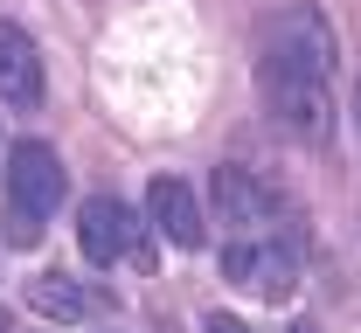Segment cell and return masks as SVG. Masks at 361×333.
I'll return each instance as SVG.
<instances>
[{"label":"cell","mask_w":361,"mask_h":333,"mask_svg":"<svg viewBox=\"0 0 361 333\" xmlns=\"http://www.w3.org/2000/svg\"><path fill=\"white\" fill-rule=\"evenodd\" d=\"M264 70L306 77V84H326V77H334V21L319 14L313 0L278 7V21L264 28Z\"/></svg>","instance_id":"6da1fadb"},{"label":"cell","mask_w":361,"mask_h":333,"mask_svg":"<svg viewBox=\"0 0 361 333\" xmlns=\"http://www.w3.org/2000/svg\"><path fill=\"white\" fill-rule=\"evenodd\" d=\"M7 194H14V208L21 215H56V201L70 194V174H63V160H56V146L49 139H21L7 153Z\"/></svg>","instance_id":"7a4b0ae2"},{"label":"cell","mask_w":361,"mask_h":333,"mask_svg":"<svg viewBox=\"0 0 361 333\" xmlns=\"http://www.w3.org/2000/svg\"><path fill=\"white\" fill-rule=\"evenodd\" d=\"M77 243H84L90 264H126V257L146 264V237H139L133 208L118 194H90L84 208H77Z\"/></svg>","instance_id":"3957f363"},{"label":"cell","mask_w":361,"mask_h":333,"mask_svg":"<svg viewBox=\"0 0 361 333\" xmlns=\"http://www.w3.org/2000/svg\"><path fill=\"white\" fill-rule=\"evenodd\" d=\"M209 201H216V215H223L229 243H264V237H278V230H271V222H278V201H271L243 167H216Z\"/></svg>","instance_id":"277c9868"},{"label":"cell","mask_w":361,"mask_h":333,"mask_svg":"<svg viewBox=\"0 0 361 333\" xmlns=\"http://www.w3.org/2000/svg\"><path fill=\"white\" fill-rule=\"evenodd\" d=\"M264 104L278 111V125H285L292 139H306V146H319L326 132H334L326 84H306V77H278V70H264Z\"/></svg>","instance_id":"5b68a950"},{"label":"cell","mask_w":361,"mask_h":333,"mask_svg":"<svg viewBox=\"0 0 361 333\" xmlns=\"http://www.w3.org/2000/svg\"><path fill=\"white\" fill-rule=\"evenodd\" d=\"M223 278L243 291H257V299H285L292 278H299V264H292V250H278V237L264 243H223Z\"/></svg>","instance_id":"8992f818"},{"label":"cell","mask_w":361,"mask_h":333,"mask_svg":"<svg viewBox=\"0 0 361 333\" xmlns=\"http://www.w3.org/2000/svg\"><path fill=\"white\" fill-rule=\"evenodd\" d=\"M146 215H153V230L174 243V250H202V243H209L202 201H195V188H188V181H174V174H160V181L146 188Z\"/></svg>","instance_id":"52a82bcc"},{"label":"cell","mask_w":361,"mask_h":333,"mask_svg":"<svg viewBox=\"0 0 361 333\" xmlns=\"http://www.w3.org/2000/svg\"><path fill=\"white\" fill-rule=\"evenodd\" d=\"M0 104H14V111L42 104V56L14 21H0Z\"/></svg>","instance_id":"ba28073f"},{"label":"cell","mask_w":361,"mask_h":333,"mask_svg":"<svg viewBox=\"0 0 361 333\" xmlns=\"http://www.w3.org/2000/svg\"><path fill=\"white\" fill-rule=\"evenodd\" d=\"M28 306L49 313V320H84V313H90V291L77 285L70 271H35V278H28Z\"/></svg>","instance_id":"9c48e42d"},{"label":"cell","mask_w":361,"mask_h":333,"mask_svg":"<svg viewBox=\"0 0 361 333\" xmlns=\"http://www.w3.org/2000/svg\"><path fill=\"white\" fill-rule=\"evenodd\" d=\"M7 243H14V250H28V243H42V222L14 208V215H7Z\"/></svg>","instance_id":"30bf717a"},{"label":"cell","mask_w":361,"mask_h":333,"mask_svg":"<svg viewBox=\"0 0 361 333\" xmlns=\"http://www.w3.org/2000/svg\"><path fill=\"white\" fill-rule=\"evenodd\" d=\"M202 333H250V327H243L236 313H209V320H202Z\"/></svg>","instance_id":"8fae6325"},{"label":"cell","mask_w":361,"mask_h":333,"mask_svg":"<svg viewBox=\"0 0 361 333\" xmlns=\"http://www.w3.org/2000/svg\"><path fill=\"white\" fill-rule=\"evenodd\" d=\"M292 333H319V327H313V320H299V327H292Z\"/></svg>","instance_id":"7c38bea8"}]
</instances>
